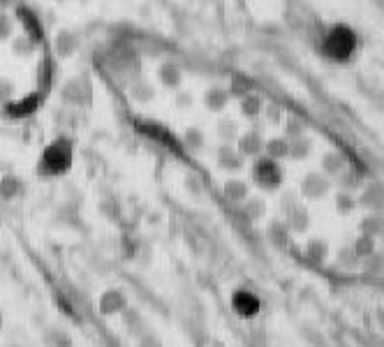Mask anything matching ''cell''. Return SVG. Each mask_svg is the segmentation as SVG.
Returning <instances> with one entry per match:
<instances>
[{"mask_svg":"<svg viewBox=\"0 0 384 347\" xmlns=\"http://www.w3.org/2000/svg\"><path fill=\"white\" fill-rule=\"evenodd\" d=\"M352 44H354V39H352V33L345 28H338V30H333V33L326 37V44H324V49L329 56L333 58H345L347 53L352 51Z\"/></svg>","mask_w":384,"mask_h":347,"instance_id":"2","label":"cell"},{"mask_svg":"<svg viewBox=\"0 0 384 347\" xmlns=\"http://www.w3.org/2000/svg\"><path fill=\"white\" fill-rule=\"evenodd\" d=\"M231 308L236 310V315H241V317H255V315L260 313L262 303H260V299L252 294V292L238 289L234 294V299H231Z\"/></svg>","mask_w":384,"mask_h":347,"instance_id":"3","label":"cell"},{"mask_svg":"<svg viewBox=\"0 0 384 347\" xmlns=\"http://www.w3.org/2000/svg\"><path fill=\"white\" fill-rule=\"evenodd\" d=\"M255 176H257V181L262 185H267V188H276L280 183V169H278V164L274 160H260L257 162V167H255Z\"/></svg>","mask_w":384,"mask_h":347,"instance_id":"4","label":"cell"},{"mask_svg":"<svg viewBox=\"0 0 384 347\" xmlns=\"http://www.w3.org/2000/svg\"><path fill=\"white\" fill-rule=\"evenodd\" d=\"M70 167H72V146L65 139L53 141L51 146L44 148L42 160H39V169L46 176H58V174H65Z\"/></svg>","mask_w":384,"mask_h":347,"instance_id":"1","label":"cell"}]
</instances>
